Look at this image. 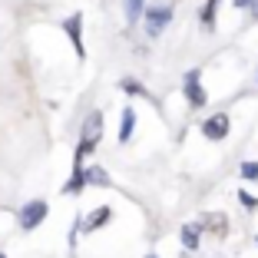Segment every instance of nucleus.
Masks as SVG:
<instances>
[{"label":"nucleus","instance_id":"11","mask_svg":"<svg viewBox=\"0 0 258 258\" xmlns=\"http://www.w3.org/2000/svg\"><path fill=\"white\" fill-rule=\"evenodd\" d=\"M133 122H136V113L133 109H122V126H119V143H129V136H133Z\"/></svg>","mask_w":258,"mask_h":258},{"label":"nucleus","instance_id":"16","mask_svg":"<svg viewBox=\"0 0 258 258\" xmlns=\"http://www.w3.org/2000/svg\"><path fill=\"white\" fill-rule=\"evenodd\" d=\"M122 90H129L133 96H146V90H143L139 83H133V80H122Z\"/></svg>","mask_w":258,"mask_h":258},{"label":"nucleus","instance_id":"1","mask_svg":"<svg viewBox=\"0 0 258 258\" xmlns=\"http://www.w3.org/2000/svg\"><path fill=\"white\" fill-rule=\"evenodd\" d=\"M99 136H103V113H90L83 122V136H80V146H76V159H73V169H83V159L96 149Z\"/></svg>","mask_w":258,"mask_h":258},{"label":"nucleus","instance_id":"3","mask_svg":"<svg viewBox=\"0 0 258 258\" xmlns=\"http://www.w3.org/2000/svg\"><path fill=\"white\" fill-rule=\"evenodd\" d=\"M63 30H67V37H70V43H73L76 56L83 60V56H86V50H83V14L67 17V20H63Z\"/></svg>","mask_w":258,"mask_h":258},{"label":"nucleus","instance_id":"13","mask_svg":"<svg viewBox=\"0 0 258 258\" xmlns=\"http://www.w3.org/2000/svg\"><path fill=\"white\" fill-rule=\"evenodd\" d=\"M215 10H219V0H209L202 7V27H215Z\"/></svg>","mask_w":258,"mask_h":258},{"label":"nucleus","instance_id":"15","mask_svg":"<svg viewBox=\"0 0 258 258\" xmlns=\"http://www.w3.org/2000/svg\"><path fill=\"white\" fill-rule=\"evenodd\" d=\"M238 172L245 175V179H258V162H242V169Z\"/></svg>","mask_w":258,"mask_h":258},{"label":"nucleus","instance_id":"7","mask_svg":"<svg viewBox=\"0 0 258 258\" xmlns=\"http://www.w3.org/2000/svg\"><path fill=\"white\" fill-rule=\"evenodd\" d=\"M199 222H202L209 232H215V235H225V232H228V219H225L222 212H205Z\"/></svg>","mask_w":258,"mask_h":258},{"label":"nucleus","instance_id":"4","mask_svg":"<svg viewBox=\"0 0 258 258\" xmlns=\"http://www.w3.org/2000/svg\"><path fill=\"white\" fill-rule=\"evenodd\" d=\"M169 20H172V7H149L146 10V33L149 37H159Z\"/></svg>","mask_w":258,"mask_h":258},{"label":"nucleus","instance_id":"5","mask_svg":"<svg viewBox=\"0 0 258 258\" xmlns=\"http://www.w3.org/2000/svg\"><path fill=\"white\" fill-rule=\"evenodd\" d=\"M202 136L205 139H225L228 136V116L225 113H215L202 122Z\"/></svg>","mask_w":258,"mask_h":258},{"label":"nucleus","instance_id":"10","mask_svg":"<svg viewBox=\"0 0 258 258\" xmlns=\"http://www.w3.org/2000/svg\"><path fill=\"white\" fill-rule=\"evenodd\" d=\"M199 235H202V225H182V245L185 248H199Z\"/></svg>","mask_w":258,"mask_h":258},{"label":"nucleus","instance_id":"2","mask_svg":"<svg viewBox=\"0 0 258 258\" xmlns=\"http://www.w3.org/2000/svg\"><path fill=\"white\" fill-rule=\"evenodd\" d=\"M46 212H50V209H46L43 199H33V202H27V205L20 209V228H27V232H30V228H37L40 222L46 219Z\"/></svg>","mask_w":258,"mask_h":258},{"label":"nucleus","instance_id":"17","mask_svg":"<svg viewBox=\"0 0 258 258\" xmlns=\"http://www.w3.org/2000/svg\"><path fill=\"white\" fill-rule=\"evenodd\" d=\"M238 199H242L245 209H255V205H258V199H255V196H248V192H238Z\"/></svg>","mask_w":258,"mask_h":258},{"label":"nucleus","instance_id":"6","mask_svg":"<svg viewBox=\"0 0 258 258\" xmlns=\"http://www.w3.org/2000/svg\"><path fill=\"white\" fill-rule=\"evenodd\" d=\"M185 99H189V106H205V90H202V83H199L196 70L185 76Z\"/></svg>","mask_w":258,"mask_h":258},{"label":"nucleus","instance_id":"12","mask_svg":"<svg viewBox=\"0 0 258 258\" xmlns=\"http://www.w3.org/2000/svg\"><path fill=\"white\" fill-rule=\"evenodd\" d=\"M143 4H146V0H122V7H126V20H129V23H136L139 17H143Z\"/></svg>","mask_w":258,"mask_h":258},{"label":"nucleus","instance_id":"9","mask_svg":"<svg viewBox=\"0 0 258 258\" xmlns=\"http://www.w3.org/2000/svg\"><path fill=\"white\" fill-rule=\"evenodd\" d=\"M83 182L86 185H109V175H106V169L90 166V169H83Z\"/></svg>","mask_w":258,"mask_h":258},{"label":"nucleus","instance_id":"18","mask_svg":"<svg viewBox=\"0 0 258 258\" xmlns=\"http://www.w3.org/2000/svg\"><path fill=\"white\" fill-rule=\"evenodd\" d=\"M146 258H156V255H146Z\"/></svg>","mask_w":258,"mask_h":258},{"label":"nucleus","instance_id":"14","mask_svg":"<svg viewBox=\"0 0 258 258\" xmlns=\"http://www.w3.org/2000/svg\"><path fill=\"white\" fill-rule=\"evenodd\" d=\"M235 7H242V10H248L251 17L258 20V0H235Z\"/></svg>","mask_w":258,"mask_h":258},{"label":"nucleus","instance_id":"19","mask_svg":"<svg viewBox=\"0 0 258 258\" xmlns=\"http://www.w3.org/2000/svg\"><path fill=\"white\" fill-rule=\"evenodd\" d=\"M0 258H7V255H0Z\"/></svg>","mask_w":258,"mask_h":258},{"label":"nucleus","instance_id":"8","mask_svg":"<svg viewBox=\"0 0 258 258\" xmlns=\"http://www.w3.org/2000/svg\"><path fill=\"white\" fill-rule=\"evenodd\" d=\"M109 215H113V212H109L106 205H99L96 212H90V215L83 219V232H93V228H103V222H109Z\"/></svg>","mask_w":258,"mask_h":258}]
</instances>
